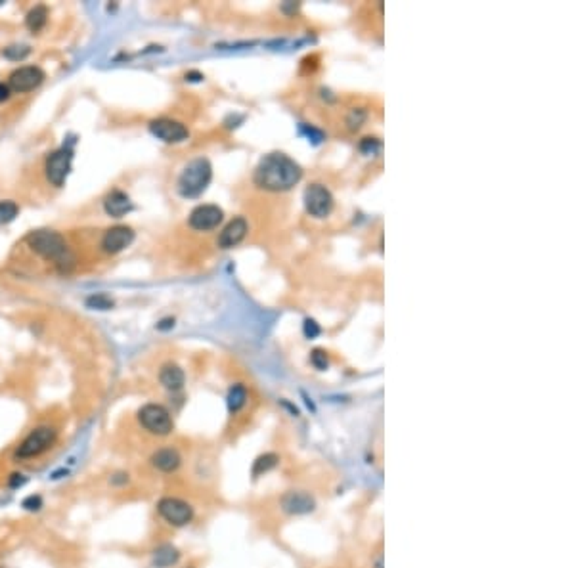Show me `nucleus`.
I'll return each instance as SVG.
<instances>
[{
	"label": "nucleus",
	"mask_w": 574,
	"mask_h": 568,
	"mask_svg": "<svg viewBox=\"0 0 574 568\" xmlns=\"http://www.w3.org/2000/svg\"><path fill=\"white\" fill-rule=\"evenodd\" d=\"M303 176L301 166L285 153L264 155L255 171V184L268 192H287Z\"/></svg>",
	"instance_id": "1"
},
{
	"label": "nucleus",
	"mask_w": 574,
	"mask_h": 568,
	"mask_svg": "<svg viewBox=\"0 0 574 568\" xmlns=\"http://www.w3.org/2000/svg\"><path fill=\"white\" fill-rule=\"evenodd\" d=\"M27 243L31 249L39 253L41 257L48 258V260H54L56 264L60 266H65V263L73 264L75 258L71 257L70 249L65 245V239H63L58 232H52V230H37V232H31L27 236Z\"/></svg>",
	"instance_id": "2"
},
{
	"label": "nucleus",
	"mask_w": 574,
	"mask_h": 568,
	"mask_svg": "<svg viewBox=\"0 0 574 568\" xmlns=\"http://www.w3.org/2000/svg\"><path fill=\"white\" fill-rule=\"evenodd\" d=\"M213 178V166L205 157L190 161L178 176V192L182 197H197L207 190Z\"/></svg>",
	"instance_id": "3"
},
{
	"label": "nucleus",
	"mask_w": 574,
	"mask_h": 568,
	"mask_svg": "<svg viewBox=\"0 0 574 568\" xmlns=\"http://www.w3.org/2000/svg\"><path fill=\"white\" fill-rule=\"evenodd\" d=\"M56 440H58V429L52 425H39L23 438L20 446L15 448L14 458L20 461H27V459L41 458L42 454L54 448Z\"/></svg>",
	"instance_id": "4"
},
{
	"label": "nucleus",
	"mask_w": 574,
	"mask_h": 568,
	"mask_svg": "<svg viewBox=\"0 0 574 568\" xmlns=\"http://www.w3.org/2000/svg\"><path fill=\"white\" fill-rule=\"evenodd\" d=\"M138 423L142 429L155 437H167L174 429V421L171 411L161 404H145L138 409Z\"/></svg>",
	"instance_id": "5"
},
{
	"label": "nucleus",
	"mask_w": 574,
	"mask_h": 568,
	"mask_svg": "<svg viewBox=\"0 0 574 568\" xmlns=\"http://www.w3.org/2000/svg\"><path fill=\"white\" fill-rule=\"evenodd\" d=\"M157 513L167 524L174 528L188 527L194 520V507L184 499L173 498V496H167L157 501Z\"/></svg>",
	"instance_id": "6"
},
{
	"label": "nucleus",
	"mask_w": 574,
	"mask_h": 568,
	"mask_svg": "<svg viewBox=\"0 0 574 568\" xmlns=\"http://www.w3.org/2000/svg\"><path fill=\"white\" fill-rule=\"evenodd\" d=\"M306 213L316 218H325L333 211V195L324 184H311L305 190Z\"/></svg>",
	"instance_id": "7"
},
{
	"label": "nucleus",
	"mask_w": 574,
	"mask_h": 568,
	"mask_svg": "<svg viewBox=\"0 0 574 568\" xmlns=\"http://www.w3.org/2000/svg\"><path fill=\"white\" fill-rule=\"evenodd\" d=\"M71 163H73V152L70 147H60L46 159V176L54 186H63V182L71 173Z\"/></svg>",
	"instance_id": "8"
},
{
	"label": "nucleus",
	"mask_w": 574,
	"mask_h": 568,
	"mask_svg": "<svg viewBox=\"0 0 574 568\" xmlns=\"http://www.w3.org/2000/svg\"><path fill=\"white\" fill-rule=\"evenodd\" d=\"M224 218V213L218 205L207 203V205H197V207L188 216V224L190 228L197 230V232H209L215 230Z\"/></svg>",
	"instance_id": "9"
},
{
	"label": "nucleus",
	"mask_w": 574,
	"mask_h": 568,
	"mask_svg": "<svg viewBox=\"0 0 574 568\" xmlns=\"http://www.w3.org/2000/svg\"><path fill=\"white\" fill-rule=\"evenodd\" d=\"M150 131H152L153 136H157V138L167 142V144H180V142H184L190 136V131L182 123L167 117L153 119L152 123H150Z\"/></svg>",
	"instance_id": "10"
},
{
	"label": "nucleus",
	"mask_w": 574,
	"mask_h": 568,
	"mask_svg": "<svg viewBox=\"0 0 574 568\" xmlns=\"http://www.w3.org/2000/svg\"><path fill=\"white\" fill-rule=\"evenodd\" d=\"M44 81V71L41 67H35V65H25V67H20L15 70L10 79H8V86L10 91L14 92H29L35 91L37 86Z\"/></svg>",
	"instance_id": "11"
},
{
	"label": "nucleus",
	"mask_w": 574,
	"mask_h": 568,
	"mask_svg": "<svg viewBox=\"0 0 574 568\" xmlns=\"http://www.w3.org/2000/svg\"><path fill=\"white\" fill-rule=\"evenodd\" d=\"M134 242V232L129 226H113L102 237V249L110 255L121 253Z\"/></svg>",
	"instance_id": "12"
},
{
	"label": "nucleus",
	"mask_w": 574,
	"mask_h": 568,
	"mask_svg": "<svg viewBox=\"0 0 574 568\" xmlns=\"http://www.w3.org/2000/svg\"><path fill=\"white\" fill-rule=\"evenodd\" d=\"M249 232V224L243 216H235L234 220H230L224 228H222L221 236H218V247L222 249H232L235 245L243 242V237Z\"/></svg>",
	"instance_id": "13"
},
{
	"label": "nucleus",
	"mask_w": 574,
	"mask_h": 568,
	"mask_svg": "<svg viewBox=\"0 0 574 568\" xmlns=\"http://www.w3.org/2000/svg\"><path fill=\"white\" fill-rule=\"evenodd\" d=\"M150 463L155 471L159 473H174L178 471L180 465H182V456L178 454L176 448H171V446H165V448H159L152 454L150 458Z\"/></svg>",
	"instance_id": "14"
},
{
	"label": "nucleus",
	"mask_w": 574,
	"mask_h": 568,
	"mask_svg": "<svg viewBox=\"0 0 574 568\" xmlns=\"http://www.w3.org/2000/svg\"><path fill=\"white\" fill-rule=\"evenodd\" d=\"M314 498L312 496H308L306 492H287L282 498V507H284V511H287V513L291 515H305V513H311L312 509H314Z\"/></svg>",
	"instance_id": "15"
},
{
	"label": "nucleus",
	"mask_w": 574,
	"mask_h": 568,
	"mask_svg": "<svg viewBox=\"0 0 574 568\" xmlns=\"http://www.w3.org/2000/svg\"><path fill=\"white\" fill-rule=\"evenodd\" d=\"M104 209H105V213H107L110 216L121 218V216H125L126 213H131L132 202H131V197H129L125 192H121V190H113V192L105 197Z\"/></svg>",
	"instance_id": "16"
},
{
	"label": "nucleus",
	"mask_w": 574,
	"mask_h": 568,
	"mask_svg": "<svg viewBox=\"0 0 574 568\" xmlns=\"http://www.w3.org/2000/svg\"><path fill=\"white\" fill-rule=\"evenodd\" d=\"M159 381L167 390L176 392V390H180V388L184 387L186 375L182 371V367H178L176 364H165L159 371Z\"/></svg>",
	"instance_id": "17"
},
{
	"label": "nucleus",
	"mask_w": 574,
	"mask_h": 568,
	"mask_svg": "<svg viewBox=\"0 0 574 568\" xmlns=\"http://www.w3.org/2000/svg\"><path fill=\"white\" fill-rule=\"evenodd\" d=\"M152 559H153V567L169 568V567H173V564H176V562H178L180 553L173 548V546L165 543V546H159V548L153 551Z\"/></svg>",
	"instance_id": "18"
},
{
	"label": "nucleus",
	"mask_w": 574,
	"mask_h": 568,
	"mask_svg": "<svg viewBox=\"0 0 574 568\" xmlns=\"http://www.w3.org/2000/svg\"><path fill=\"white\" fill-rule=\"evenodd\" d=\"M46 21H48V8L41 4V6H35L29 12L27 18H25V25H27L33 33H39V31L46 25Z\"/></svg>",
	"instance_id": "19"
},
{
	"label": "nucleus",
	"mask_w": 574,
	"mask_h": 568,
	"mask_svg": "<svg viewBox=\"0 0 574 568\" xmlns=\"http://www.w3.org/2000/svg\"><path fill=\"white\" fill-rule=\"evenodd\" d=\"M247 402V388L243 385H234L228 392V409L230 414H237Z\"/></svg>",
	"instance_id": "20"
},
{
	"label": "nucleus",
	"mask_w": 574,
	"mask_h": 568,
	"mask_svg": "<svg viewBox=\"0 0 574 568\" xmlns=\"http://www.w3.org/2000/svg\"><path fill=\"white\" fill-rule=\"evenodd\" d=\"M20 213V207L14 202H0V226L12 222Z\"/></svg>",
	"instance_id": "21"
},
{
	"label": "nucleus",
	"mask_w": 574,
	"mask_h": 568,
	"mask_svg": "<svg viewBox=\"0 0 574 568\" xmlns=\"http://www.w3.org/2000/svg\"><path fill=\"white\" fill-rule=\"evenodd\" d=\"M86 305L90 308H98V310H110L111 306H113V300L107 295H104V293H98V295H92V297L86 298Z\"/></svg>",
	"instance_id": "22"
},
{
	"label": "nucleus",
	"mask_w": 574,
	"mask_h": 568,
	"mask_svg": "<svg viewBox=\"0 0 574 568\" xmlns=\"http://www.w3.org/2000/svg\"><path fill=\"white\" fill-rule=\"evenodd\" d=\"M21 507L29 511V513H39L42 507H44V499H42L41 494H31L27 498L21 501Z\"/></svg>",
	"instance_id": "23"
},
{
	"label": "nucleus",
	"mask_w": 574,
	"mask_h": 568,
	"mask_svg": "<svg viewBox=\"0 0 574 568\" xmlns=\"http://www.w3.org/2000/svg\"><path fill=\"white\" fill-rule=\"evenodd\" d=\"M276 456H272V454H266L263 458H259L255 461V467H253V475H261V473H266L268 469H272L276 465Z\"/></svg>",
	"instance_id": "24"
},
{
	"label": "nucleus",
	"mask_w": 574,
	"mask_h": 568,
	"mask_svg": "<svg viewBox=\"0 0 574 568\" xmlns=\"http://www.w3.org/2000/svg\"><path fill=\"white\" fill-rule=\"evenodd\" d=\"M29 46H10V48H6L2 54L6 55V58H10V60H23L25 55H29Z\"/></svg>",
	"instance_id": "25"
},
{
	"label": "nucleus",
	"mask_w": 574,
	"mask_h": 568,
	"mask_svg": "<svg viewBox=\"0 0 574 568\" xmlns=\"http://www.w3.org/2000/svg\"><path fill=\"white\" fill-rule=\"evenodd\" d=\"M312 366L318 367V369H325L327 367V356H325L324 350H314L311 356Z\"/></svg>",
	"instance_id": "26"
},
{
	"label": "nucleus",
	"mask_w": 574,
	"mask_h": 568,
	"mask_svg": "<svg viewBox=\"0 0 574 568\" xmlns=\"http://www.w3.org/2000/svg\"><path fill=\"white\" fill-rule=\"evenodd\" d=\"M25 482H27V478H25L23 473H12L10 478H8V486H10V488H21Z\"/></svg>",
	"instance_id": "27"
},
{
	"label": "nucleus",
	"mask_w": 574,
	"mask_h": 568,
	"mask_svg": "<svg viewBox=\"0 0 574 568\" xmlns=\"http://www.w3.org/2000/svg\"><path fill=\"white\" fill-rule=\"evenodd\" d=\"M129 480H131L129 473H115V475L110 478V484L125 486V484H129Z\"/></svg>",
	"instance_id": "28"
},
{
	"label": "nucleus",
	"mask_w": 574,
	"mask_h": 568,
	"mask_svg": "<svg viewBox=\"0 0 574 568\" xmlns=\"http://www.w3.org/2000/svg\"><path fill=\"white\" fill-rule=\"evenodd\" d=\"M320 333V327L316 326V322H312V319H306L305 322V335L306 337H316Z\"/></svg>",
	"instance_id": "29"
},
{
	"label": "nucleus",
	"mask_w": 574,
	"mask_h": 568,
	"mask_svg": "<svg viewBox=\"0 0 574 568\" xmlns=\"http://www.w3.org/2000/svg\"><path fill=\"white\" fill-rule=\"evenodd\" d=\"M10 86L4 83H0V102H4V100H8L10 98Z\"/></svg>",
	"instance_id": "30"
},
{
	"label": "nucleus",
	"mask_w": 574,
	"mask_h": 568,
	"mask_svg": "<svg viewBox=\"0 0 574 568\" xmlns=\"http://www.w3.org/2000/svg\"><path fill=\"white\" fill-rule=\"evenodd\" d=\"M174 324V319H165V322H161L159 329H165V327H171Z\"/></svg>",
	"instance_id": "31"
},
{
	"label": "nucleus",
	"mask_w": 574,
	"mask_h": 568,
	"mask_svg": "<svg viewBox=\"0 0 574 568\" xmlns=\"http://www.w3.org/2000/svg\"><path fill=\"white\" fill-rule=\"evenodd\" d=\"M186 79H190V81H200L203 77H201L200 73H190V75H186Z\"/></svg>",
	"instance_id": "32"
},
{
	"label": "nucleus",
	"mask_w": 574,
	"mask_h": 568,
	"mask_svg": "<svg viewBox=\"0 0 574 568\" xmlns=\"http://www.w3.org/2000/svg\"><path fill=\"white\" fill-rule=\"evenodd\" d=\"M0 568H6V567H0Z\"/></svg>",
	"instance_id": "33"
}]
</instances>
